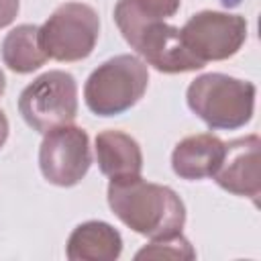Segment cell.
Listing matches in <instances>:
<instances>
[{
    "label": "cell",
    "instance_id": "6da1fadb",
    "mask_svg": "<svg viewBox=\"0 0 261 261\" xmlns=\"http://www.w3.org/2000/svg\"><path fill=\"white\" fill-rule=\"evenodd\" d=\"M106 196L114 216L137 234L167 237L181 232L186 224V206L169 186L128 175L110 179Z\"/></svg>",
    "mask_w": 261,
    "mask_h": 261
},
{
    "label": "cell",
    "instance_id": "7a4b0ae2",
    "mask_svg": "<svg viewBox=\"0 0 261 261\" xmlns=\"http://www.w3.org/2000/svg\"><path fill=\"white\" fill-rule=\"evenodd\" d=\"M114 22L124 41L145 59V63L153 65L157 71L186 73L204 67V63L196 59L184 45L177 27L147 16L133 0L116 2Z\"/></svg>",
    "mask_w": 261,
    "mask_h": 261
},
{
    "label": "cell",
    "instance_id": "3957f363",
    "mask_svg": "<svg viewBox=\"0 0 261 261\" xmlns=\"http://www.w3.org/2000/svg\"><path fill=\"white\" fill-rule=\"evenodd\" d=\"M190 110L214 130H234L253 118L255 86L226 73L198 75L186 92Z\"/></svg>",
    "mask_w": 261,
    "mask_h": 261
},
{
    "label": "cell",
    "instance_id": "277c9868",
    "mask_svg": "<svg viewBox=\"0 0 261 261\" xmlns=\"http://www.w3.org/2000/svg\"><path fill=\"white\" fill-rule=\"evenodd\" d=\"M149 86V69L143 59L122 53L100 63L84 86L86 106L96 116H118L130 110Z\"/></svg>",
    "mask_w": 261,
    "mask_h": 261
},
{
    "label": "cell",
    "instance_id": "5b68a950",
    "mask_svg": "<svg viewBox=\"0 0 261 261\" xmlns=\"http://www.w3.org/2000/svg\"><path fill=\"white\" fill-rule=\"evenodd\" d=\"M18 112L41 135L71 124L77 116V84L73 75L61 69L41 73L20 92Z\"/></svg>",
    "mask_w": 261,
    "mask_h": 261
},
{
    "label": "cell",
    "instance_id": "8992f818",
    "mask_svg": "<svg viewBox=\"0 0 261 261\" xmlns=\"http://www.w3.org/2000/svg\"><path fill=\"white\" fill-rule=\"evenodd\" d=\"M100 35L98 12L84 2H65L39 27L41 47L47 57L55 61H82L86 59Z\"/></svg>",
    "mask_w": 261,
    "mask_h": 261
},
{
    "label": "cell",
    "instance_id": "52a82bcc",
    "mask_svg": "<svg viewBox=\"0 0 261 261\" xmlns=\"http://www.w3.org/2000/svg\"><path fill=\"white\" fill-rule=\"evenodd\" d=\"M179 35L188 51L206 65L208 61H224L239 53L247 41V20L232 12L202 10L188 18Z\"/></svg>",
    "mask_w": 261,
    "mask_h": 261
},
{
    "label": "cell",
    "instance_id": "ba28073f",
    "mask_svg": "<svg viewBox=\"0 0 261 261\" xmlns=\"http://www.w3.org/2000/svg\"><path fill=\"white\" fill-rule=\"evenodd\" d=\"M90 165V137L84 128L65 124L45 133L39 147V167L49 184L71 188L86 177Z\"/></svg>",
    "mask_w": 261,
    "mask_h": 261
},
{
    "label": "cell",
    "instance_id": "9c48e42d",
    "mask_svg": "<svg viewBox=\"0 0 261 261\" xmlns=\"http://www.w3.org/2000/svg\"><path fill=\"white\" fill-rule=\"evenodd\" d=\"M212 177L222 190L257 204L261 194V139L245 135L224 143L222 159Z\"/></svg>",
    "mask_w": 261,
    "mask_h": 261
},
{
    "label": "cell",
    "instance_id": "30bf717a",
    "mask_svg": "<svg viewBox=\"0 0 261 261\" xmlns=\"http://www.w3.org/2000/svg\"><path fill=\"white\" fill-rule=\"evenodd\" d=\"M224 153V141L212 133L190 135L181 139L171 153V167L181 179H206L212 177Z\"/></svg>",
    "mask_w": 261,
    "mask_h": 261
},
{
    "label": "cell",
    "instance_id": "8fae6325",
    "mask_svg": "<svg viewBox=\"0 0 261 261\" xmlns=\"http://www.w3.org/2000/svg\"><path fill=\"white\" fill-rule=\"evenodd\" d=\"M122 253L120 232L104 220H86L77 224L65 245L71 261H114Z\"/></svg>",
    "mask_w": 261,
    "mask_h": 261
},
{
    "label": "cell",
    "instance_id": "7c38bea8",
    "mask_svg": "<svg viewBox=\"0 0 261 261\" xmlns=\"http://www.w3.org/2000/svg\"><path fill=\"white\" fill-rule=\"evenodd\" d=\"M96 159L100 171L110 177H128L141 175L143 153L139 143L122 130H102L96 137Z\"/></svg>",
    "mask_w": 261,
    "mask_h": 261
},
{
    "label": "cell",
    "instance_id": "4fadbf2b",
    "mask_svg": "<svg viewBox=\"0 0 261 261\" xmlns=\"http://www.w3.org/2000/svg\"><path fill=\"white\" fill-rule=\"evenodd\" d=\"M37 24H18L2 41V61L14 73H31L47 61Z\"/></svg>",
    "mask_w": 261,
    "mask_h": 261
},
{
    "label": "cell",
    "instance_id": "5bb4252c",
    "mask_svg": "<svg viewBox=\"0 0 261 261\" xmlns=\"http://www.w3.org/2000/svg\"><path fill=\"white\" fill-rule=\"evenodd\" d=\"M194 257L196 251L181 232L151 239V243L145 245L135 255V259H194Z\"/></svg>",
    "mask_w": 261,
    "mask_h": 261
},
{
    "label": "cell",
    "instance_id": "9a60e30c",
    "mask_svg": "<svg viewBox=\"0 0 261 261\" xmlns=\"http://www.w3.org/2000/svg\"><path fill=\"white\" fill-rule=\"evenodd\" d=\"M133 2L141 12L157 20H165L173 16L181 6V0H133Z\"/></svg>",
    "mask_w": 261,
    "mask_h": 261
},
{
    "label": "cell",
    "instance_id": "2e32d148",
    "mask_svg": "<svg viewBox=\"0 0 261 261\" xmlns=\"http://www.w3.org/2000/svg\"><path fill=\"white\" fill-rule=\"evenodd\" d=\"M20 8V0H0V29L8 27Z\"/></svg>",
    "mask_w": 261,
    "mask_h": 261
},
{
    "label": "cell",
    "instance_id": "e0dca14e",
    "mask_svg": "<svg viewBox=\"0 0 261 261\" xmlns=\"http://www.w3.org/2000/svg\"><path fill=\"white\" fill-rule=\"evenodd\" d=\"M8 130H10L8 118H6V114L0 110V149L4 147V143H6V139H8Z\"/></svg>",
    "mask_w": 261,
    "mask_h": 261
},
{
    "label": "cell",
    "instance_id": "ac0fdd59",
    "mask_svg": "<svg viewBox=\"0 0 261 261\" xmlns=\"http://www.w3.org/2000/svg\"><path fill=\"white\" fill-rule=\"evenodd\" d=\"M4 90H6V77H4V71L0 69V98H2Z\"/></svg>",
    "mask_w": 261,
    "mask_h": 261
}]
</instances>
